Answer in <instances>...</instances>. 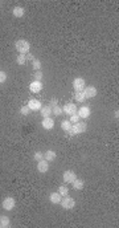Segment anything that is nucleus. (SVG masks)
<instances>
[{"label":"nucleus","mask_w":119,"mask_h":228,"mask_svg":"<svg viewBox=\"0 0 119 228\" xmlns=\"http://www.w3.org/2000/svg\"><path fill=\"white\" fill-rule=\"evenodd\" d=\"M74 100H76L77 102H85L86 98H85V96H83L82 92H76V94H74Z\"/></svg>","instance_id":"412c9836"},{"label":"nucleus","mask_w":119,"mask_h":228,"mask_svg":"<svg viewBox=\"0 0 119 228\" xmlns=\"http://www.w3.org/2000/svg\"><path fill=\"white\" fill-rule=\"evenodd\" d=\"M79 120H81V118H79V116L77 113L73 114V116H70V118H69V121H70L72 123H77V122H79Z\"/></svg>","instance_id":"c85d7f7f"},{"label":"nucleus","mask_w":119,"mask_h":228,"mask_svg":"<svg viewBox=\"0 0 119 228\" xmlns=\"http://www.w3.org/2000/svg\"><path fill=\"white\" fill-rule=\"evenodd\" d=\"M40 113H41L42 118H48V117H52V106L51 105H45L40 109Z\"/></svg>","instance_id":"2eb2a0df"},{"label":"nucleus","mask_w":119,"mask_h":228,"mask_svg":"<svg viewBox=\"0 0 119 228\" xmlns=\"http://www.w3.org/2000/svg\"><path fill=\"white\" fill-rule=\"evenodd\" d=\"M32 68L34 69V71H40V69H41V61L37 60V58H34V60L32 61Z\"/></svg>","instance_id":"a878e982"},{"label":"nucleus","mask_w":119,"mask_h":228,"mask_svg":"<svg viewBox=\"0 0 119 228\" xmlns=\"http://www.w3.org/2000/svg\"><path fill=\"white\" fill-rule=\"evenodd\" d=\"M62 110H64V113H65V114H68V116H73V114L77 113L78 109H77V106H76V103L68 102V103H65V105H64Z\"/></svg>","instance_id":"6e6552de"},{"label":"nucleus","mask_w":119,"mask_h":228,"mask_svg":"<svg viewBox=\"0 0 119 228\" xmlns=\"http://www.w3.org/2000/svg\"><path fill=\"white\" fill-rule=\"evenodd\" d=\"M11 226V219H9L8 216H2L0 217V227H3V228H7V227H9Z\"/></svg>","instance_id":"6ab92c4d"},{"label":"nucleus","mask_w":119,"mask_h":228,"mask_svg":"<svg viewBox=\"0 0 119 228\" xmlns=\"http://www.w3.org/2000/svg\"><path fill=\"white\" fill-rule=\"evenodd\" d=\"M57 102H58V101H57V98H56V97H54V98H52V100H51V103H52V105H53V106H56V105H58V103H57Z\"/></svg>","instance_id":"2f4dec72"},{"label":"nucleus","mask_w":119,"mask_h":228,"mask_svg":"<svg viewBox=\"0 0 119 228\" xmlns=\"http://www.w3.org/2000/svg\"><path fill=\"white\" fill-rule=\"evenodd\" d=\"M41 126H42V129H45V130H52L54 127V120L52 117L44 118L42 122H41Z\"/></svg>","instance_id":"f8f14e48"},{"label":"nucleus","mask_w":119,"mask_h":228,"mask_svg":"<svg viewBox=\"0 0 119 228\" xmlns=\"http://www.w3.org/2000/svg\"><path fill=\"white\" fill-rule=\"evenodd\" d=\"M77 114L79 116V118H89L90 117V114H91V110H90V107L89 106H82V107H79L78 110H77Z\"/></svg>","instance_id":"9d476101"},{"label":"nucleus","mask_w":119,"mask_h":228,"mask_svg":"<svg viewBox=\"0 0 119 228\" xmlns=\"http://www.w3.org/2000/svg\"><path fill=\"white\" fill-rule=\"evenodd\" d=\"M6 80H7V73L4 71H0V84L6 82Z\"/></svg>","instance_id":"c756f323"},{"label":"nucleus","mask_w":119,"mask_h":228,"mask_svg":"<svg viewBox=\"0 0 119 228\" xmlns=\"http://www.w3.org/2000/svg\"><path fill=\"white\" fill-rule=\"evenodd\" d=\"M15 48L19 52V54H27L29 53V49H31V44L24 39H19V40L15 43Z\"/></svg>","instance_id":"f03ea898"},{"label":"nucleus","mask_w":119,"mask_h":228,"mask_svg":"<svg viewBox=\"0 0 119 228\" xmlns=\"http://www.w3.org/2000/svg\"><path fill=\"white\" fill-rule=\"evenodd\" d=\"M52 113H53V116L60 117V116H62V114H64V110H62V107H61V106L56 105V106H53V107H52Z\"/></svg>","instance_id":"aec40b11"},{"label":"nucleus","mask_w":119,"mask_h":228,"mask_svg":"<svg viewBox=\"0 0 119 228\" xmlns=\"http://www.w3.org/2000/svg\"><path fill=\"white\" fill-rule=\"evenodd\" d=\"M44 78V73L41 71H36V73H34V81H42Z\"/></svg>","instance_id":"bb28decb"},{"label":"nucleus","mask_w":119,"mask_h":228,"mask_svg":"<svg viewBox=\"0 0 119 228\" xmlns=\"http://www.w3.org/2000/svg\"><path fill=\"white\" fill-rule=\"evenodd\" d=\"M16 62H17V65H25L27 64L25 54H19V56L16 57Z\"/></svg>","instance_id":"4be33fe9"},{"label":"nucleus","mask_w":119,"mask_h":228,"mask_svg":"<svg viewBox=\"0 0 119 228\" xmlns=\"http://www.w3.org/2000/svg\"><path fill=\"white\" fill-rule=\"evenodd\" d=\"M2 206L6 211H11L16 207V200H15V198H12V196H7V198H4L3 199Z\"/></svg>","instance_id":"20e7f679"},{"label":"nucleus","mask_w":119,"mask_h":228,"mask_svg":"<svg viewBox=\"0 0 119 228\" xmlns=\"http://www.w3.org/2000/svg\"><path fill=\"white\" fill-rule=\"evenodd\" d=\"M33 159L37 161V162L42 161V159H44V154H42L41 151H36V153H34V155H33Z\"/></svg>","instance_id":"cd10ccee"},{"label":"nucleus","mask_w":119,"mask_h":228,"mask_svg":"<svg viewBox=\"0 0 119 228\" xmlns=\"http://www.w3.org/2000/svg\"><path fill=\"white\" fill-rule=\"evenodd\" d=\"M48 170H49V162L48 161L42 159V161L37 162V171L38 172H41V174H45V172H48Z\"/></svg>","instance_id":"9b49d317"},{"label":"nucleus","mask_w":119,"mask_h":228,"mask_svg":"<svg viewBox=\"0 0 119 228\" xmlns=\"http://www.w3.org/2000/svg\"><path fill=\"white\" fill-rule=\"evenodd\" d=\"M60 204H61V207L64 210H72V208L76 207V200H74V198L66 195V196H62Z\"/></svg>","instance_id":"7ed1b4c3"},{"label":"nucleus","mask_w":119,"mask_h":228,"mask_svg":"<svg viewBox=\"0 0 119 228\" xmlns=\"http://www.w3.org/2000/svg\"><path fill=\"white\" fill-rule=\"evenodd\" d=\"M29 109H31L32 112H40V109L42 107V105H41V102H40L38 100H31L28 102V105H27Z\"/></svg>","instance_id":"ddd939ff"},{"label":"nucleus","mask_w":119,"mask_h":228,"mask_svg":"<svg viewBox=\"0 0 119 228\" xmlns=\"http://www.w3.org/2000/svg\"><path fill=\"white\" fill-rule=\"evenodd\" d=\"M62 196L58 194V192H52L51 195H49V202L53 203V204H60V202H61Z\"/></svg>","instance_id":"dca6fc26"},{"label":"nucleus","mask_w":119,"mask_h":228,"mask_svg":"<svg viewBox=\"0 0 119 228\" xmlns=\"http://www.w3.org/2000/svg\"><path fill=\"white\" fill-rule=\"evenodd\" d=\"M12 15L15 17L21 19L24 15H25V9H24L23 7H20V6H16V7H13V9H12Z\"/></svg>","instance_id":"4468645a"},{"label":"nucleus","mask_w":119,"mask_h":228,"mask_svg":"<svg viewBox=\"0 0 119 228\" xmlns=\"http://www.w3.org/2000/svg\"><path fill=\"white\" fill-rule=\"evenodd\" d=\"M72 186H73V188H74V190L79 191V190H82V188H83V186H85V182H83L82 179H78V178H76V179L73 180Z\"/></svg>","instance_id":"f3484780"},{"label":"nucleus","mask_w":119,"mask_h":228,"mask_svg":"<svg viewBox=\"0 0 119 228\" xmlns=\"http://www.w3.org/2000/svg\"><path fill=\"white\" fill-rule=\"evenodd\" d=\"M114 117H115L117 120H118V117H119V112H118V110H115V112H114Z\"/></svg>","instance_id":"473e14b6"},{"label":"nucleus","mask_w":119,"mask_h":228,"mask_svg":"<svg viewBox=\"0 0 119 228\" xmlns=\"http://www.w3.org/2000/svg\"><path fill=\"white\" fill-rule=\"evenodd\" d=\"M57 192H58V194L61 195V196H66V195H69V188H68L66 186L62 185V186L58 187V191H57Z\"/></svg>","instance_id":"5701e85b"},{"label":"nucleus","mask_w":119,"mask_h":228,"mask_svg":"<svg viewBox=\"0 0 119 228\" xmlns=\"http://www.w3.org/2000/svg\"><path fill=\"white\" fill-rule=\"evenodd\" d=\"M73 88H74V90H76V92H82L83 89L86 88V81L83 80L82 77L74 78V81H73Z\"/></svg>","instance_id":"39448f33"},{"label":"nucleus","mask_w":119,"mask_h":228,"mask_svg":"<svg viewBox=\"0 0 119 228\" xmlns=\"http://www.w3.org/2000/svg\"><path fill=\"white\" fill-rule=\"evenodd\" d=\"M72 125H73V123L69 121V120H68V121H62V122H61V129H62V130H65V131H68L69 129L72 127Z\"/></svg>","instance_id":"b1692460"},{"label":"nucleus","mask_w":119,"mask_h":228,"mask_svg":"<svg viewBox=\"0 0 119 228\" xmlns=\"http://www.w3.org/2000/svg\"><path fill=\"white\" fill-rule=\"evenodd\" d=\"M29 90H31V93H40L42 90V82L33 80L31 82V85H29Z\"/></svg>","instance_id":"1a4fd4ad"},{"label":"nucleus","mask_w":119,"mask_h":228,"mask_svg":"<svg viewBox=\"0 0 119 228\" xmlns=\"http://www.w3.org/2000/svg\"><path fill=\"white\" fill-rule=\"evenodd\" d=\"M82 93H83V96H85V98H86V100H89V98L95 97L98 92H97V88H95V86L89 85V86H86L85 89H83V90H82Z\"/></svg>","instance_id":"0eeeda50"},{"label":"nucleus","mask_w":119,"mask_h":228,"mask_svg":"<svg viewBox=\"0 0 119 228\" xmlns=\"http://www.w3.org/2000/svg\"><path fill=\"white\" fill-rule=\"evenodd\" d=\"M25 57H27V61H33L34 58H36L32 53H27V54H25Z\"/></svg>","instance_id":"7c9ffc66"},{"label":"nucleus","mask_w":119,"mask_h":228,"mask_svg":"<svg viewBox=\"0 0 119 228\" xmlns=\"http://www.w3.org/2000/svg\"><path fill=\"white\" fill-rule=\"evenodd\" d=\"M87 130V125L85 122H77V123H73L72 127L68 130V134L73 137V135H78V134H82Z\"/></svg>","instance_id":"f257e3e1"},{"label":"nucleus","mask_w":119,"mask_h":228,"mask_svg":"<svg viewBox=\"0 0 119 228\" xmlns=\"http://www.w3.org/2000/svg\"><path fill=\"white\" fill-rule=\"evenodd\" d=\"M76 178H77V174L73 170H66V171H64V174H62V179L66 185H72Z\"/></svg>","instance_id":"423d86ee"},{"label":"nucleus","mask_w":119,"mask_h":228,"mask_svg":"<svg viewBox=\"0 0 119 228\" xmlns=\"http://www.w3.org/2000/svg\"><path fill=\"white\" fill-rule=\"evenodd\" d=\"M0 217H2V215H0Z\"/></svg>","instance_id":"72a5a7b5"},{"label":"nucleus","mask_w":119,"mask_h":228,"mask_svg":"<svg viewBox=\"0 0 119 228\" xmlns=\"http://www.w3.org/2000/svg\"><path fill=\"white\" fill-rule=\"evenodd\" d=\"M19 113L21 114V116H28V114L31 113V109H29V107H28L27 105H24V106H21V107H20Z\"/></svg>","instance_id":"393cba45"},{"label":"nucleus","mask_w":119,"mask_h":228,"mask_svg":"<svg viewBox=\"0 0 119 228\" xmlns=\"http://www.w3.org/2000/svg\"><path fill=\"white\" fill-rule=\"evenodd\" d=\"M56 157H57L56 151H53V150H48V151H45V154H44V159L48 161V162H53L54 159H56Z\"/></svg>","instance_id":"a211bd4d"}]
</instances>
